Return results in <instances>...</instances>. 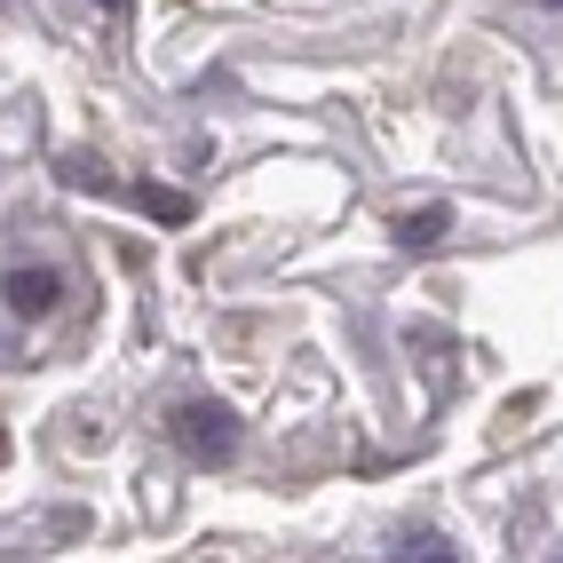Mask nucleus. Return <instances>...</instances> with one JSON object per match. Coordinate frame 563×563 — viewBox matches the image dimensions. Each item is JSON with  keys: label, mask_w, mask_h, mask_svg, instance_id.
Wrapping results in <instances>:
<instances>
[{"label": "nucleus", "mask_w": 563, "mask_h": 563, "mask_svg": "<svg viewBox=\"0 0 563 563\" xmlns=\"http://www.w3.org/2000/svg\"><path fill=\"white\" fill-rule=\"evenodd\" d=\"M103 9H111V16H120V9H128V0H103Z\"/></svg>", "instance_id": "nucleus-5"}, {"label": "nucleus", "mask_w": 563, "mask_h": 563, "mask_svg": "<svg viewBox=\"0 0 563 563\" xmlns=\"http://www.w3.org/2000/svg\"><path fill=\"white\" fill-rule=\"evenodd\" d=\"M0 294H9L16 318H48V310L64 302V271H9V286H0Z\"/></svg>", "instance_id": "nucleus-2"}, {"label": "nucleus", "mask_w": 563, "mask_h": 563, "mask_svg": "<svg viewBox=\"0 0 563 563\" xmlns=\"http://www.w3.org/2000/svg\"><path fill=\"white\" fill-rule=\"evenodd\" d=\"M444 222H453L444 207H421V214H397V246H437V239H444Z\"/></svg>", "instance_id": "nucleus-3"}, {"label": "nucleus", "mask_w": 563, "mask_h": 563, "mask_svg": "<svg viewBox=\"0 0 563 563\" xmlns=\"http://www.w3.org/2000/svg\"><path fill=\"white\" fill-rule=\"evenodd\" d=\"M0 461H9V437H0Z\"/></svg>", "instance_id": "nucleus-6"}, {"label": "nucleus", "mask_w": 563, "mask_h": 563, "mask_svg": "<svg viewBox=\"0 0 563 563\" xmlns=\"http://www.w3.org/2000/svg\"><path fill=\"white\" fill-rule=\"evenodd\" d=\"M555 9H563V0H555Z\"/></svg>", "instance_id": "nucleus-7"}, {"label": "nucleus", "mask_w": 563, "mask_h": 563, "mask_svg": "<svg viewBox=\"0 0 563 563\" xmlns=\"http://www.w3.org/2000/svg\"><path fill=\"white\" fill-rule=\"evenodd\" d=\"M175 444H183V461L222 468V461L239 453V412L231 405H183L175 412Z\"/></svg>", "instance_id": "nucleus-1"}, {"label": "nucleus", "mask_w": 563, "mask_h": 563, "mask_svg": "<svg viewBox=\"0 0 563 563\" xmlns=\"http://www.w3.org/2000/svg\"><path fill=\"white\" fill-rule=\"evenodd\" d=\"M143 207H152L159 222H191V199H183V191H159V183L143 191Z\"/></svg>", "instance_id": "nucleus-4"}]
</instances>
